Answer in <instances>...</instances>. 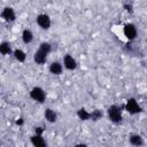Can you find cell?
Listing matches in <instances>:
<instances>
[{
	"label": "cell",
	"instance_id": "1",
	"mask_svg": "<svg viewBox=\"0 0 147 147\" xmlns=\"http://www.w3.org/2000/svg\"><path fill=\"white\" fill-rule=\"evenodd\" d=\"M52 51V45L49 42H41L39 45V48L36 51L34 55H33V60L37 64H44L46 62L47 55L51 53Z\"/></svg>",
	"mask_w": 147,
	"mask_h": 147
},
{
	"label": "cell",
	"instance_id": "2",
	"mask_svg": "<svg viewBox=\"0 0 147 147\" xmlns=\"http://www.w3.org/2000/svg\"><path fill=\"white\" fill-rule=\"evenodd\" d=\"M108 117L109 119L115 123V124H119L122 122V108L119 106H116V105H113L108 108Z\"/></svg>",
	"mask_w": 147,
	"mask_h": 147
},
{
	"label": "cell",
	"instance_id": "3",
	"mask_svg": "<svg viewBox=\"0 0 147 147\" xmlns=\"http://www.w3.org/2000/svg\"><path fill=\"white\" fill-rule=\"evenodd\" d=\"M124 108H125V110H126L129 114H131V115H136V114H139V113L142 111V108L139 106L138 101H137L134 98H130V99L126 101Z\"/></svg>",
	"mask_w": 147,
	"mask_h": 147
},
{
	"label": "cell",
	"instance_id": "4",
	"mask_svg": "<svg viewBox=\"0 0 147 147\" xmlns=\"http://www.w3.org/2000/svg\"><path fill=\"white\" fill-rule=\"evenodd\" d=\"M30 98L39 103H42L46 100V92L41 87L36 86L30 91Z\"/></svg>",
	"mask_w": 147,
	"mask_h": 147
},
{
	"label": "cell",
	"instance_id": "5",
	"mask_svg": "<svg viewBox=\"0 0 147 147\" xmlns=\"http://www.w3.org/2000/svg\"><path fill=\"white\" fill-rule=\"evenodd\" d=\"M123 33L124 36L126 37L127 40H133L136 37H137V28L134 24L132 23H126L124 26H123Z\"/></svg>",
	"mask_w": 147,
	"mask_h": 147
},
{
	"label": "cell",
	"instance_id": "6",
	"mask_svg": "<svg viewBox=\"0 0 147 147\" xmlns=\"http://www.w3.org/2000/svg\"><path fill=\"white\" fill-rule=\"evenodd\" d=\"M36 21H37V24L44 30H48L51 28L52 22H51V18L47 14H39L36 18Z\"/></svg>",
	"mask_w": 147,
	"mask_h": 147
},
{
	"label": "cell",
	"instance_id": "7",
	"mask_svg": "<svg viewBox=\"0 0 147 147\" xmlns=\"http://www.w3.org/2000/svg\"><path fill=\"white\" fill-rule=\"evenodd\" d=\"M1 18L6 22H14L16 20V14L11 7H5L1 11Z\"/></svg>",
	"mask_w": 147,
	"mask_h": 147
},
{
	"label": "cell",
	"instance_id": "8",
	"mask_svg": "<svg viewBox=\"0 0 147 147\" xmlns=\"http://www.w3.org/2000/svg\"><path fill=\"white\" fill-rule=\"evenodd\" d=\"M63 64H64V68L68 69V70H75L76 67H77L76 60L70 54H65L63 56Z\"/></svg>",
	"mask_w": 147,
	"mask_h": 147
},
{
	"label": "cell",
	"instance_id": "9",
	"mask_svg": "<svg viewBox=\"0 0 147 147\" xmlns=\"http://www.w3.org/2000/svg\"><path fill=\"white\" fill-rule=\"evenodd\" d=\"M30 140H31V144L36 147H46V145H47V142L45 141V139L42 138L41 134H34L30 138Z\"/></svg>",
	"mask_w": 147,
	"mask_h": 147
},
{
	"label": "cell",
	"instance_id": "10",
	"mask_svg": "<svg viewBox=\"0 0 147 147\" xmlns=\"http://www.w3.org/2000/svg\"><path fill=\"white\" fill-rule=\"evenodd\" d=\"M49 71H51V74H53V75H61L62 71H63V67H62V64H61L60 62L55 61V62H52V63H51V65H49Z\"/></svg>",
	"mask_w": 147,
	"mask_h": 147
},
{
	"label": "cell",
	"instance_id": "11",
	"mask_svg": "<svg viewBox=\"0 0 147 147\" xmlns=\"http://www.w3.org/2000/svg\"><path fill=\"white\" fill-rule=\"evenodd\" d=\"M44 116H45L46 121L49 122V123H54V122H56V119H57V114H56L53 109H51V108H47V109L45 110Z\"/></svg>",
	"mask_w": 147,
	"mask_h": 147
},
{
	"label": "cell",
	"instance_id": "12",
	"mask_svg": "<svg viewBox=\"0 0 147 147\" xmlns=\"http://www.w3.org/2000/svg\"><path fill=\"white\" fill-rule=\"evenodd\" d=\"M22 40H23V42L24 44H30L32 40H33V33L30 31V30H28V29H25V30H23V32H22Z\"/></svg>",
	"mask_w": 147,
	"mask_h": 147
},
{
	"label": "cell",
	"instance_id": "13",
	"mask_svg": "<svg viewBox=\"0 0 147 147\" xmlns=\"http://www.w3.org/2000/svg\"><path fill=\"white\" fill-rule=\"evenodd\" d=\"M11 52H13L11 51V46H10V44L8 41H2L0 44V53L2 55H9Z\"/></svg>",
	"mask_w": 147,
	"mask_h": 147
},
{
	"label": "cell",
	"instance_id": "14",
	"mask_svg": "<svg viewBox=\"0 0 147 147\" xmlns=\"http://www.w3.org/2000/svg\"><path fill=\"white\" fill-rule=\"evenodd\" d=\"M77 116H78L79 119H82V121L91 119V113H88L85 108H79V109L77 110Z\"/></svg>",
	"mask_w": 147,
	"mask_h": 147
},
{
	"label": "cell",
	"instance_id": "15",
	"mask_svg": "<svg viewBox=\"0 0 147 147\" xmlns=\"http://www.w3.org/2000/svg\"><path fill=\"white\" fill-rule=\"evenodd\" d=\"M129 140H130V144L133 146H141L144 144V140L139 134H132L129 138Z\"/></svg>",
	"mask_w": 147,
	"mask_h": 147
},
{
	"label": "cell",
	"instance_id": "16",
	"mask_svg": "<svg viewBox=\"0 0 147 147\" xmlns=\"http://www.w3.org/2000/svg\"><path fill=\"white\" fill-rule=\"evenodd\" d=\"M14 56H15V59H16L18 62H24L25 59H26V54H25L22 49H18V48L14 51Z\"/></svg>",
	"mask_w": 147,
	"mask_h": 147
},
{
	"label": "cell",
	"instance_id": "17",
	"mask_svg": "<svg viewBox=\"0 0 147 147\" xmlns=\"http://www.w3.org/2000/svg\"><path fill=\"white\" fill-rule=\"evenodd\" d=\"M103 117V113H102V110H100V109H94L92 113H91V119L92 121H99V119H101Z\"/></svg>",
	"mask_w": 147,
	"mask_h": 147
},
{
	"label": "cell",
	"instance_id": "18",
	"mask_svg": "<svg viewBox=\"0 0 147 147\" xmlns=\"http://www.w3.org/2000/svg\"><path fill=\"white\" fill-rule=\"evenodd\" d=\"M124 9H125L129 14H132V13H133V6H132L131 3H125V5H124Z\"/></svg>",
	"mask_w": 147,
	"mask_h": 147
},
{
	"label": "cell",
	"instance_id": "19",
	"mask_svg": "<svg viewBox=\"0 0 147 147\" xmlns=\"http://www.w3.org/2000/svg\"><path fill=\"white\" fill-rule=\"evenodd\" d=\"M34 133H36V134H41V136H42V133H44V129H42L41 126H37V127H34Z\"/></svg>",
	"mask_w": 147,
	"mask_h": 147
},
{
	"label": "cell",
	"instance_id": "20",
	"mask_svg": "<svg viewBox=\"0 0 147 147\" xmlns=\"http://www.w3.org/2000/svg\"><path fill=\"white\" fill-rule=\"evenodd\" d=\"M23 123H24V121H23L22 117H20V118L16 119V124H17V125H23Z\"/></svg>",
	"mask_w": 147,
	"mask_h": 147
}]
</instances>
